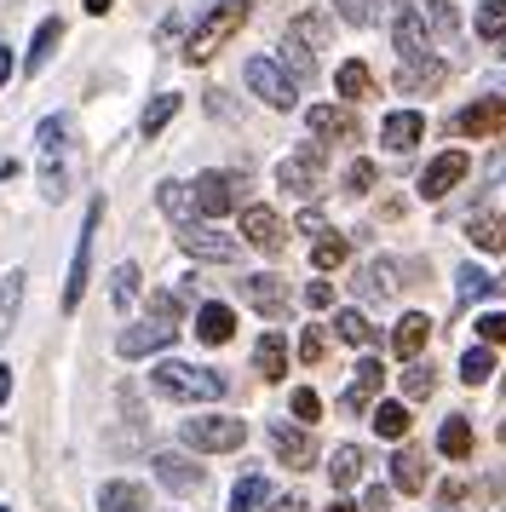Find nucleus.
Segmentation results:
<instances>
[{"instance_id": "f257e3e1", "label": "nucleus", "mask_w": 506, "mask_h": 512, "mask_svg": "<svg viewBox=\"0 0 506 512\" xmlns=\"http://www.w3.org/2000/svg\"><path fill=\"white\" fill-rule=\"evenodd\" d=\"M225 374L219 369H196V363H179V357H161L150 369V392L167 397V403H213L225 397Z\"/></svg>"}, {"instance_id": "f03ea898", "label": "nucleus", "mask_w": 506, "mask_h": 512, "mask_svg": "<svg viewBox=\"0 0 506 512\" xmlns=\"http://www.w3.org/2000/svg\"><path fill=\"white\" fill-rule=\"evenodd\" d=\"M253 6H259V0H213L207 18L184 35V64H207V58H213V52L225 47L230 35L253 18Z\"/></svg>"}, {"instance_id": "7ed1b4c3", "label": "nucleus", "mask_w": 506, "mask_h": 512, "mask_svg": "<svg viewBox=\"0 0 506 512\" xmlns=\"http://www.w3.org/2000/svg\"><path fill=\"white\" fill-rule=\"evenodd\" d=\"M184 449H196V455H230V449H242L248 443V420L242 415H196L179 426Z\"/></svg>"}, {"instance_id": "20e7f679", "label": "nucleus", "mask_w": 506, "mask_h": 512, "mask_svg": "<svg viewBox=\"0 0 506 512\" xmlns=\"http://www.w3.org/2000/svg\"><path fill=\"white\" fill-rule=\"evenodd\" d=\"M242 190H248V173H219V167H207V173H196L190 196H196V213H202V219H225V213L242 208Z\"/></svg>"}, {"instance_id": "39448f33", "label": "nucleus", "mask_w": 506, "mask_h": 512, "mask_svg": "<svg viewBox=\"0 0 506 512\" xmlns=\"http://www.w3.org/2000/svg\"><path fill=\"white\" fill-rule=\"evenodd\" d=\"M64 139H69V116H46L35 127V150H41V190L46 202H64Z\"/></svg>"}, {"instance_id": "423d86ee", "label": "nucleus", "mask_w": 506, "mask_h": 512, "mask_svg": "<svg viewBox=\"0 0 506 512\" xmlns=\"http://www.w3.org/2000/svg\"><path fill=\"white\" fill-rule=\"evenodd\" d=\"M242 81H248L253 98H265L271 110H299V81L276 58H248V70H242Z\"/></svg>"}, {"instance_id": "0eeeda50", "label": "nucleus", "mask_w": 506, "mask_h": 512, "mask_svg": "<svg viewBox=\"0 0 506 512\" xmlns=\"http://www.w3.org/2000/svg\"><path fill=\"white\" fill-rule=\"evenodd\" d=\"M98 219H104V202H87V219H81V236H75V254H69V277H64V311L81 305L92 282V236H98Z\"/></svg>"}, {"instance_id": "6e6552de", "label": "nucleus", "mask_w": 506, "mask_h": 512, "mask_svg": "<svg viewBox=\"0 0 506 512\" xmlns=\"http://www.w3.org/2000/svg\"><path fill=\"white\" fill-rule=\"evenodd\" d=\"M265 438H271V455L288 466V472H311V466H317L311 426H299V420H271V426H265Z\"/></svg>"}, {"instance_id": "1a4fd4ad", "label": "nucleus", "mask_w": 506, "mask_h": 512, "mask_svg": "<svg viewBox=\"0 0 506 512\" xmlns=\"http://www.w3.org/2000/svg\"><path fill=\"white\" fill-rule=\"evenodd\" d=\"M322 144H305L299 156H288V162H276V185L288 190V196H299V202H317L322 190Z\"/></svg>"}, {"instance_id": "9d476101", "label": "nucleus", "mask_w": 506, "mask_h": 512, "mask_svg": "<svg viewBox=\"0 0 506 512\" xmlns=\"http://www.w3.org/2000/svg\"><path fill=\"white\" fill-rule=\"evenodd\" d=\"M173 242H179L190 259H202V265H230V259L242 254V242H236V236L213 231V225H196V219H190V225H179V231H173Z\"/></svg>"}, {"instance_id": "9b49d317", "label": "nucleus", "mask_w": 506, "mask_h": 512, "mask_svg": "<svg viewBox=\"0 0 506 512\" xmlns=\"http://www.w3.org/2000/svg\"><path fill=\"white\" fill-rule=\"evenodd\" d=\"M311 139L317 144H357L363 139V121H357V104H311Z\"/></svg>"}, {"instance_id": "f8f14e48", "label": "nucleus", "mask_w": 506, "mask_h": 512, "mask_svg": "<svg viewBox=\"0 0 506 512\" xmlns=\"http://www.w3.org/2000/svg\"><path fill=\"white\" fill-rule=\"evenodd\" d=\"M501 127H506V98H478V104H466L443 121V133H455V139H495Z\"/></svg>"}, {"instance_id": "ddd939ff", "label": "nucleus", "mask_w": 506, "mask_h": 512, "mask_svg": "<svg viewBox=\"0 0 506 512\" xmlns=\"http://www.w3.org/2000/svg\"><path fill=\"white\" fill-rule=\"evenodd\" d=\"M242 300H248L259 317L282 323V317H288V305H294V294H288V282L276 277V271H253V277H242Z\"/></svg>"}, {"instance_id": "4468645a", "label": "nucleus", "mask_w": 506, "mask_h": 512, "mask_svg": "<svg viewBox=\"0 0 506 512\" xmlns=\"http://www.w3.org/2000/svg\"><path fill=\"white\" fill-rule=\"evenodd\" d=\"M242 242H248V248H259L265 259H276L282 248H288V225H282L271 208L248 202V208H242Z\"/></svg>"}, {"instance_id": "2eb2a0df", "label": "nucleus", "mask_w": 506, "mask_h": 512, "mask_svg": "<svg viewBox=\"0 0 506 512\" xmlns=\"http://www.w3.org/2000/svg\"><path fill=\"white\" fill-rule=\"evenodd\" d=\"M173 340H179V328H173V323L144 317V323H133V328H121V334H115V351L133 363V357H156V351H167Z\"/></svg>"}, {"instance_id": "dca6fc26", "label": "nucleus", "mask_w": 506, "mask_h": 512, "mask_svg": "<svg viewBox=\"0 0 506 512\" xmlns=\"http://www.w3.org/2000/svg\"><path fill=\"white\" fill-rule=\"evenodd\" d=\"M466 173H472V156H466V150H443V156H432L426 173H420V196H426V202H443Z\"/></svg>"}, {"instance_id": "f3484780", "label": "nucleus", "mask_w": 506, "mask_h": 512, "mask_svg": "<svg viewBox=\"0 0 506 512\" xmlns=\"http://www.w3.org/2000/svg\"><path fill=\"white\" fill-rule=\"evenodd\" d=\"M443 81H449V58H443V52H426V58H414V64H397V93H409V98L437 93Z\"/></svg>"}, {"instance_id": "a211bd4d", "label": "nucleus", "mask_w": 506, "mask_h": 512, "mask_svg": "<svg viewBox=\"0 0 506 512\" xmlns=\"http://www.w3.org/2000/svg\"><path fill=\"white\" fill-rule=\"evenodd\" d=\"M391 47H397V64L426 58V47H432V29H426V12H420V6H409V12H397V18H391Z\"/></svg>"}, {"instance_id": "6ab92c4d", "label": "nucleus", "mask_w": 506, "mask_h": 512, "mask_svg": "<svg viewBox=\"0 0 506 512\" xmlns=\"http://www.w3.org/2000/svg\"><path fill=\"white\" fill-rule=\"evenodd\" d=\"M150 466H156V484H161V489H173V495H196V489L207 484L202 466L190 461V455H173V449H161Z\"/></svg>"}, {"instance_id": "aec40b11", "label": "nucleus", "mask_w": 506, "mask_h": 512, "mask_svg": "<svg viewBox=\"0 0 506 512\" xmlns=\"http://www.w3.org/2000/svg\"><path fill=\"white\" fill-rule=\"evenodd\" d=\"M426 133V116L420 110H391L380 121V144H386V156H414V144Z\"/></svg>"}, {"instance_id": "412c9836", "label": "nucleus", "mask_w": 506, "mask_h": 512, "mask_svg": "<svg viewBox=\"0 0 506 512\" xmlns=\"http://www.w3.org/2000/svg\"><path fill=\"white\" fill-rule=\"evenodd\" d=\"M380 386H386L380 357H363V363H357V380H351V386H345V397H340V409H345V415H363L368 403L380 397Z\"/></svg>"}, {"instance_id": "4be33fe9", "label": "nucleus", "mask_w": 506, "mask_h": 512, "mask_svg": "<svg viewBox=\"0 0 506 512\" xmlns=\"http://www.w3.org/2000/svg\"><path fill=\"white\" fill-rule=\"evenodd\" d=\"M386 466H391V489H403V495H420L426 478H432V472H426V455H420L414 443H397Z\"/></svg>"}, {"instance_id": "5701e85b", "label": "nucleus", "mask_w": 506, "mask_h": 512, "mask_svg": "<svg viewBox=\"0 0 506 512\" xmlns=\"http://www.w3.org/2000/svg\"><path fill=\"white\" fill-rule=\"evenodd\" d=\"M357 294H363L368 305L397 300V259H368L363 271H357Z\"/></svg>"}, {"instance_id": "b1692460", "label": "nucleus", "mask_w": 506, "mask_h": 512, "mask_svg": "<svg viewBox=\"0 0 506 512\" xmlns=\"http://www.w3.org/2000/svg\"><path fill=\"white\" fill-rule=\"evenodd\" d=\"M426 340H432V317H420V311H403V317L391 323V351H397L403 363H414Z\"/></svg>"}, {"instance_id": "393cba45", "label": "nucleus", "mask_w": 506, "mask_h": 512, "mask_svg": "<svg viewBox=\"0 0 506 512\" xmlns=\"http://www.w3.org/2000/svg\"><path fill=\"white\" fill-rule=\"evenodd\" d=\"M98 512H150V489L133 478H110L98 489Z\"/></svg>"}, {"instance_id": "a878e982", "label": "nucleus", "mask_w": 506, "mask_h": 512, "mask_svg": "<svg viewBox=\"0 0 506 512\" xmlns=\"http://www.w3.org/2000/svg\"><path fill=\"white\" fill-rule=\"evenodd\" d=\"M230 334H236V311L230 305H219V300L196 305V340L202 346H225Z\"/></svg>"}, {"instance_id": "bb28decb", "label": "nucleus", "mask_w": 506, "mask_h": 512, "mask_svg": "<svg viewBox=\"0 0 506 512\" xmlns=\"http://www.w3.org/2000/svg\"><path fill=\"white\" fill-rule=\"evenodd\" d=\"M282 41H299L305 52H328V41H334V18H328V12H299Z\"/></svg>"}, {"instance_id": "cd10ccee", "label": "nucleus", "mask_w": 506, "mask_h": 512, "mask_svg": "<svg viewBox=\"0 0 506 512\" xmlns=\"http://www.w3.org/2000/svg\"><path fill=\"white\" fill-rule=\"evenodd\" d=\"M363 472H368V449L363 443H340V449H334V461H328V478H334V489H357L363 484Z\"/></svg>"}, {"instance_id": "c85d7f7f", "label": "nucleus", "mask_w": 506, "mask_h": 512, "mask_svg": "<svg viewBox=\"0 0 506 512\" xmlns=\"http://www.w3.org/2000/svg\"><path fill=\"white\" fill-rule=\"evenodd\" d=\"M58 41H64V18H41V29H35V41H29V52H23V75H41L46 64H52V52H58Z\"/></svg>"}, {"instance_id": "c756f323", "label": "nucleus", "mask_w": 506, "mask_h": 512, "mask_svg": "<svg viewBox=\"0 0 506 512\" xmlns=\"http://www.w3.org/2000/svg\"><path fill=\"white\" fill-rule=\"evenodd\" d=\"M334 93H340V104H363V98H374V75H368L363 58H351V64L334 70Z\"/></svg>"}, {"instance_id": "7c9ffc66", "label": "nucleus", "mask_w": 506, "mask_h": 512, "mask_svg": "<svg viewBox=\"0 0 506 512\" xmlns=\"http://www.w3.org/2000/svg\"><path fill=\"white\" fill-rule=\"evenodd\" d=\"M253 369L265 374V380H282V374H288V340H282L276 328L259 334V346H253Z\"/></svg>"}, {"instance_id": "2f4dec72", "label": "nucleus", "mask_w": 506, "mask_h": 512, "mask_svg": "<svg viewBox=\"0 0 506 512\" xmlns=\"http://www.w3.org/2000/svg\"><path fill=\"white\" fill-rule=\"evenodd\" d=\"M156 208L167 213L173 225H190V219H196V196H190V185H179V179H161Z\"/></svg>"}, {"instance_id": "473e14b6", "label": "nucleus", "mask_w": 506, "mask_h": 512, "mask_svg": "<svg viewBox=\"0 0 506 512\" xmlns=\"http://www.w3.org/2000/svg\"><path fill=\"white\" fill-rule=\"evenodd\" d=\"M437 449H443L449 461H466V455H472V420H466V415H449L443 426H437Z\"/></svg>"}, {"instance_id": "72a5a7b5", "label": "nucleus", "mask_w": 506, "mask_h": 512, "mask_svg": "<svg viewBox=\"0 0 506 512\" xmlns=\"http://www.w3.org/2000/svg\"><path fill=\"white\" fill-rule=\"evenodd\" d=\"M466 236H472V248H478V254H501V248H506V219H501V213H478V219L466 225Z\"/></svg>"}, {"instance_id": "f704fd0d", "label": "nucleus", "mask_w": 506, "mask_h": 512, "mask_svg": "<svg viewBox=\"0 0 506 512\" xmlns=\"http://www.w3.org/2000/svg\"><path fill=\"white\" fill-rule=\"evenodd\" d=\"M334 334H340L345 346H374V334H380V328L368 323L357 305H345V311H334Z\"/></svg>"}, {"instance_id": "c9c22d12", "label": "nucleus", "mask_w": 506, "mask_h": 512, "mask_svg": "<svg viewBox=\"0 0 506 512\" xmlns=\"http://www.w3.org/2000/svg\"><path fill=\"white\" fill-rule=\"evenodd\" d=\"M23 271H6L0 277V346H6V334H12V323H18V305H23Z\"/></svg>"}, {"instance_id": "e433bc0d", "label": "nucleus", "mask_w": 506, "mask_h": 512, "mask_svg": "<svg viewBox=\"0 0 506 512\" xmlns=\"http://www.w3.org/2000/svg\"><path fill=\"white\" fill-rule=\"evenodd\" d=\"M409 426H414L409 403H380V409H374V432H380V438L409 443Z\"/></svg>"}, {"instance_id": "4c0bfd02", "label": "nucleus", "mask_w": 506, "mask_h": 512, "mask_svg": "<svg viewBox=\"0 0 506 512\" xmlns=\"http://www.w3.org/2000/svg\"><path fill=\"white\" fill-rule=\"evenodd\" d=\"M420 12H426L432 41H455V35H460V6H455V0H426Z\"/></svg>"}, {"instance_id": "58836bf2", "label": "nucleus", "mask_w": 506, "mask_h": 512, "mask_svg": "<svg viewBox=\"0 0 506 512\" xmlns=\"http://www.w3.org/2000/svg\"><path fill=\"white\" fill-rule=\"evenodd\" d=\"M472 29H478V41H489V47H506V0H483Z\"/></svg>"}, {"instance_id": "ea45409f", "label": "nucleus", "mask_w": 506, "mask_h": 512, "mask_svg": "<svg viewBox=\"0 0 506 512\" xmlns=\"http://www.w3.org/2000/svg\"><path fill=\"white\" fill-rule=\"evenodd\" d=\"M179 104H184L179 93H156V98H150V110L138 116V133H144V139H156L161 127H167V121L179 116Z\"/></svg>"}, {"instance_id": "a19ab883", "label": "nucleus", "mask_w": 506, "mask_h": 512, "mask_svg": "<svg viewBox=\"0 0 506 512\" xmlns=\"http://www.w3.org/2000/svg\"><path fill=\"white\" fill-rule=\"evenodd\" d=\"M345 259H351V242H345L340 231H328V236L311 242V265H317V271H340Z\"/></svg>"}, {"instance_id": "79ce46f5", "label": "nucleus", "mask_w": 506, "mask_h": 512, "mask_svg": "<svg viewBox=\"0 0 506 512\" xmlns=\"http://www.w3.org/2000/svg\"><path fill=\"white\" fill-rule=\"evenodd\" d=\"M276 64L294 75L299 87H305V81H317V52H305L299 41H282V58H276Z\"/></svg>"}, {"instance_id": "37998d69", "label": "nucleus", "mask_w": 506, "mask_h": 512, "mask_svg": "<svg viewBox=\"0 0 506 512\" xmlns=\"http://www.w3.org/2000/svg\"><path fill=\"white\" fill-rule=\"evenodd\" d=\"M265 501H271V489H265V478H259V472H248L242 484L230 489V512H259Z\"/></svg>"}, {"instance_id": "c03bdc74", "label": "nucleus", "mask_w": 506, "mask_h": 512, "mask_svg": "<svg viewBox=\"0 0 506 512\" xmlns=\"http://www.w3.org/2000/svg\"><path fill=\"white\" fill-rule=\"evenodd\" d=\"M432 392H437V369H432V363H420V357L403 363V397L420 403V397H432Z\"/></svg>"}, {"instance_id": "a18cd8bd", "label": "nucleus", "mask_w": 506, "mask_h": 512, "mask_svg": "<svg viewBox=\"0 0 506 512\" xmlns=\"http://www.w3.org/2000/svg\"><path fill=\"white\" fill-rule=\"evenodd\" d=\"M489 374H495V346H472L460 357V380H466V386H483Z\"/></svg>"}, {"instance_id": "49530a36", "label": "nucleus", "mask_w": 506, "mask_h": 512, "mask_svg": "<svg viewBox=\"0 0 506 512\" xmlns=\"http://www.w3.org/2000/svg\"><path fill=\"white\" fill-rule=\"evenodd\" d=\"M489 288H495V282L483 277L478 265H460V271H455V300H460V305L483 300V294H489Z\"/></svg>"}, {"instance_id": "de8ad7c7", "label": "nucleus", "mask_w": 506, "mask_h": 512, "mask_svg": "<svg viewBox=\"0 0 506 512\" xmlns=\"http://www.w3.org/2000/svg\"><path fill=\"white\" fill-rule=\"evenodd\" d=\"M334 12H340L351 29H374L380 24V0H334Z\"/></svg>"}, {"instance_id": "09e8293b", "label": "nucleus", "mask_w": 506, "mask_h": 512, "mask_svg": "<svg viewBox=\"0 0 506 512\" xmlns=\"http://www.w3.org/2000/svg\"><path fill=\"white\" fill-rule=\"evenodd\" d=\"M110 300L121 305V311L138 300V265H127V259H121V265L110 271Z\"/></svg>"}, {"instance_id": "8fccbe9b", "label": "nucleus", "mask_w": 506, "mask_h": 512, "mask_svg": "<svg viewBox=\"0 0 506 512\" xmlns=\"http://www.w3.org/2000/svg\"><path fill=\"white\" fill-rule=\"evenodd\" d=\"M150 317H156V323H173V328H179L184 294H173V288H156V294H150Z\"/></svg>"}, {"instance_id": "3c124183", "label": "nucleus", "mask_w": 506, "mask_h": 512, "mask_svg": "<svg viewBox=\"0 0 506 512\" xmlns=\"http://www.w3.org/2000/svg\"><path fill=\"white\" fill-rule=\"evenodd\" d=\"M288 409H294V420H299V426H317V420H322V397L311 392V386H299V392L288 397Z\"/></svg>"}, {"instance_id": "603ef678", "label": "nucleus", "mask_w": 506, "mask_h": 512, "mask_svg": "<svg viewBox=\"0 0 506 512\" xmlns=\"http://www.w3.org/2000/svg\"><path fill=\"white\" fill-rule=\"evenodd\" d=\"M374 185H380V167L374 162H351L345 167V190H351V196H368Z\"/></svg>"}, {"instance_id": "864d4df0", "label": "nucleus", "mask_w": 506, "mask_h": 512, "mask_svg": "<svg viewBox=\"0 0 506 512\" xmlns=\"http://www.w3.org/2000/svg\"><path fill=\"white\" fill-rule=\"evenodd\" d=\"M478 340L483 346H506V311H483L478 317Z\"/></svg>"}, {"instance_id": "5fc2aeb1", "label": "nucleus", "mask_w": 506, "mask_h": 512, "mask_svg": "<svg viewBox=\"0 0 506 512\" xmlns=\"http://www.w3.org/2000/svg\"><path fill=\"white\" fill-rule=\"evenodd\" d=\"M299 357H305V363H322V357H328V334H322V328H305V334H299Z\"/></svg>"}, {"instance_id": "6e6d98bb", "label": "nucleus", "mask_w": 506, "mask_h": 512, "mask_svg": "<svg viewBox=\"0 0 506 512\" xmlns=\"http://www.w3.org/2000/svg\"><path fill=\"white\" fill-rule=\"evenodd\" d=\"M305 305L311 311H334V282H305Z\"/></svg>"}, {"instance_id": "4d7b16f0", "label": "nucleus", "mask_w": 506, "mask_h": 512, "mask_svg": "<svg viewBox=\"0 0 506 512\" xmlns=\"http://www.w3.org/2000/svg\"><path fill=\"white\" fill-rule=\"evenodd\" d=\"M299 231H305V236H328L334 225H328V219H322L317 208H305V213H299Z\"/></svg>"}, {"instance_id": "13d9d810", "label": "nucleus", "mask_w": 506, "mask_h": 512, "mask_svg": "<svg viewBox=\"0 0 506 512\" xmlns=\"http://www.w3.org/2000/svg\"><path fill=\"white\" fill-rule=\"evenodd\" d=\"M265 512H305V501H299V495H271Z\"/></svg>"}, {"instance_id": "bf43d9fd", "label": "nucleus", "mask_w": 506, "mask_h": 512, "mask_svg": "<svg viewBox=\"0 0 506 512\" xmlns=\"http://www.w3.org/2000/svg\"><path fill=\"white\" fill-rule=\"evenodd\" d=\"M6 397H12V369L0 363V409H6Z\"/></svg>"}, {"instance_id": "052dcab7", "label": "nucleus", "mask_w": 506, "mask_h": 512, "mask_svg": "<svg viewBox=\"0 0 506 512\" xmlns=\"http://www.w3.org/2000/svg\"><path fill=\"white\" fill-rule=\"evenodd\" d=\"M12 81V47H0V87Z\"/></svg>"}, {"instance_id": "680f3d73", "label": "nucleus", "mask_w": 506, "mask_h": 512, "mask_svg": "<svg viewBox=\"0 0 506 512\" xmlns=\"http://www.w3.org/2000/svg\"><path fill=\"white\" fill-rule=\"evenodd\" d=\"M110 6H115V0H87V18H104Z\"/></svg>"}, {"instance_id": "e2e57ef3", "label": "nucleus", "mask_w": 506, "mask_h": 512, "mask_svg": "<svg viewBox=\"0 0 506 512\" xmlns=\"http://www.w3.org/2000/svg\"><path fill=\"white\" fill-rule=\"evenodd\" d=\"M328 512H357V507H351V501H334V507H328Z\"/></svg>"}, {"instance_id": "0e129e2a", "label": "nucleus", "mask_w": 506, "mask_h": 512, "mask_svg": "<svg viewBox=\"0 0 506 512\" xmlns=\"http://www.w3.org/2000/svg\"><path fill=\"white\" fill-rule=\"evenodd\" d=\"M409 6H426V0H397V12H409Z\"/></svg>"}, {"instance_id": "69168bd1", "label": "nucleus", "mask_w": 506, "mask_h": 512, "mask_svg": "<svg viewBox=\"0 0 506 512\" xmlns=\"http://www.w3.org/2000/svg\"><path fill=\"white\" fill-rule=\"evenodd\" d=\"M501 438H506V426H501Z\"/></svg>"}, {"instance_id": "338daca9", "label": "nucleus", "mask_w": 506, "mask_h": 512, "mask_svg": "<svg viewBox=\"0 0 506 512\" xmlns=\"http://www.w3.org/2000/svg\"><path fill=\"white\" fill-rule=\"evenodd\" d=\"M0 512H12V507H0Z\"/></svg>"}, {"instance_id": "774afa93", "label": "nucleus", "mask_w": 506, "mask_h": 512, "mask_svg": "<svg viewBox=\"0 0 506 512\" xmlns=\"http://www.w3.org/2000/svg\"><path fill=\"white\" fill-rule=\"evenodd\" d=\"M501 392H506V380H501Z\"/></svg>"}]
</instances>
